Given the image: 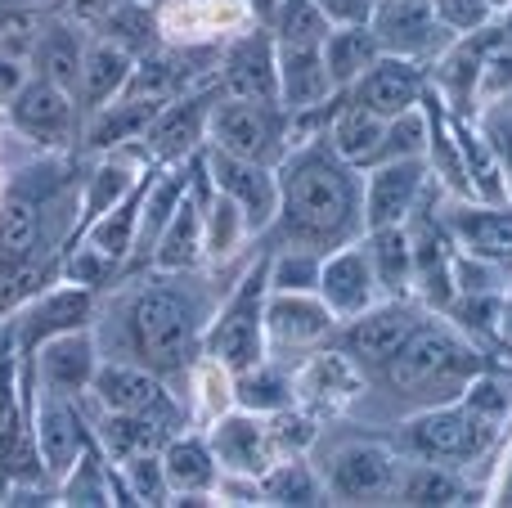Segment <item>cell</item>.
Returning a JSON list of instances; mask_svg holds the SVG:
<instances>
[{"label":"cell","mask_w":512,"mask_h":508,"mask_svg":"<svg viewBox=\"0 0 512 508\" xmlns=\"http://www.w3.org/2000/svg\"><path fill=\"white\" fill-rule=\"evenodd\" d=\"M477 95L481 99H499V95H512V41H499L486 50V63H481V81H477Z\"/></svg>","instance_id":"681fc988"},{"label":"cell","mask_w":512,"mask_h":508,"mask_svg":"<svg viewBox=\"0 0 512 508\" xmlns=\"http://www.w3.org/2000/svg\"><path fill=\"white\" fill-rule=\"evenodd\" d=\"M265 297H270V252L256 257V266L239 279L230 302L207 324V338H203L207 356L221 369H230L234 378L256 369L265 356Z\"/></svg>","instance_id":"277c9868"},{"label":"cell","mask_w":512,"mask_h":508,"mask_svg":"<svg viewBox=\"0 0 512 508\" xmlns=\"http://www.w3.org/2000/svg\"><path fill=\"white\" fill-rule=\"evenodd\" d=\"M261 500L265 504H324V482L310 473L301 459H283V464H270L261 477Z\"/></svg>","instance_id":"8d00e7d4"},{"label":"cell","mask_w":512,"mask_h":508,"mask_svg":"<svg viewBox=\"0 0 512 508\" xmlns=\"http://www.w3.org/2000/svg\"><path fill=\"white\" fill-rule=\"evenodd\" d=\"M463 495H468V486L459 482V473L445 464H432V459H423V464L414 468H400V486H396V504H463Z\"/></svg>","instance_id":"d590c367"},{"label":"cell","mask_w":512,"mask_h":508,"mask_svg":"<svg viewBox=\"0 0 512 508\" xmlns=\"http://www.w3.org/2000/svg\"><path fill=\"white\" fill-rule=\"evenodd\" d=\"M495 432L499 428L481 423L459 396V401H441L418 410L405 423V450L418 459H432V464H459V459H477L495 441Z\"/></svg>","instance_id":"52a82bcc"},{"label":"cell","mask_w":512,"mask_h":508,"mask_svg":"<svg viewBox=\"0 0 512 508\" xmlns=\"http://www.w3.org/2000/svg\"><path fill=\"white\" fill-rule=\"evenodd\" d=\"M477 131L481 140L490 144V153L499 158V167H512V95H499V99H486V108L477 113Z\"/></svg>","instance_id":"7dc6e473"},{"label":"cell","mask_w":512,"mask_h":508,"mask_svg":"<svg viewBox=\"0 0 512 508\" xmlns=\"http://www.w3.org/2000/svg\"><path fill=\"white\" fill-rule=\"evenodd\" d=\"M427 158V108H409V113L391 117L387 122V140H382V158Z\"/></svg>","instance_id":"f6af8a7d"},{"label":"cell","mask_w":512,"mask_h":508,"mask_svg":"<svg viewBox=\"0 0 512 508\" xmlns=\"http://www.w3.org/2000/svg\"><path fill=\"white\" fill-rule=\"evenodd\" d=\"M207 162L194 158V180H189L185 198L176 203V212H171V221L162 225L158 243H153V270H198V261L207 257Z\"/></svg>","instance_id":"9a60e30c"},{"label":"cell","mask_w":512,"mask_h":508,"mask_svg":"<svg viewBox=\"0 0 512 508\" xmlns=\"http://www.w3.org/2000/svg\"><path fill=\"white\" fill-rule=\"evenodd\" d=\"M149 180L144 176L140 185L131 189V194L122 198L117 207H108L104 216H95V221L86 225V243L95 252H104L113 266H126L135 252V239H140V212H144V194H149Z\"/></svg>","instance_id":"f1b7e54d"},{"label":"cell","mask_w":512,"mask_h":508,"mask_svg":"<svg viewBox=\"0 0 512 508\" xmlns=\"http://www.w3.org/2000/svg\"><path fill=\"white\" fill-rule=\"evenodd\" d=\"M41 243V198L9 194L0 203V266H32Z\"/></svg>","instance_id":"d6a6232c"},{"label":"cell","mask_w":512,"mask_h":508,"mask_svg":"<svg viewBox=\"0 0 512 508\" xmlns=\"http://www.w3.org/2000/svg\"><path fill=\"white\" fill-rule=\"evenodd\" d=\"M427 158H387L373 162L364 180V230L405 225L427 189Z\"/></svg>","instance_id":"2e32d148"},{"label":"cell","mask_w":512,"mask_h":508,"mask_svg":"<svg viewBox=\"0 0 512 508\" xmlns=\"http://www.w3.org/2000/svg\"><path fill=\"white\" fill-rule=\"evenodd\" d=\"M221 95L225 99H279V54L274 32L256 27L239 36L221 59Z\"/></svg>","instance_id":"7402d4cb"},{"label":"cell","mask_w":512,"mask_h":508,"mask_svg":"<svg viewBox=\"0 0 512 508\" xmlns=\"http://www.w3.org/2000/svg\"><path fill=\"white\" fill-rule=\"evenodd\" d=\"M113 261L104 257V252H95L86 243V248H77L72 252V261H68V284H81V288H104L108 279H113Z\"/></svg>","instance_id":"f907efd6"},{"label":"cell","mask_w":512,"mask_h":508,"mask_svg":"<svg viewBox=\"0 0 512 508\" xmlns=\"http://www.w3.org/2000/svg\"><path fill=\"white\" fill-rule=\"evenodd\" d=\"M288 108L279 99H216L212 126H207V144L234 158L261 162V167H279L288 158Z\"/></svg>","instance_id":"5b68a950"},{"label":"cell","mask_w":512,"mask_h":508,"mask_svg":"<svg viewBox=\"0 0 512 508\" xmlns=\"http://www.w3.org/2000/svg\"><path fill=\"white\" fill-rule=\"evenodd\" d=\"M135 185H140V180H135V171L126 167V162H104V167L90 176V185H86V225L95 221V216H104L108 207L122 203Z\"/></svg>","instance_id":"ee69618b"},{"label":"cell","mask_w":512,"mask_h":508,"mask_svg":"<svg viewBox=\"0 0 512 508\" xmlns=\"http://www.w3.org/2000/svg\"><path fill=\"white\" fill-rule=\"evenodd\" d=\"M427 95V72L418 59H400V54H378L360 77L346 86V99L378 117H400L409 108H418Z\"/></svg>","instance_id":"4fadbf2b"},{"label":"cell","mask_w":512,"mask_h":508,"mask_svg":"<svg viewBox=\"0 0 512 508\" xmlns=\"http://www.w3.org/2000/svg\"><path fill=\"white\" fill-rule=\"evenodd\" d=\"M427 315L418 311L409 297H387V302H373L364 315L337 324V351L346 356L351 369H364V374H378L409 338L423 324Z\"/></svg>","instance_id":"8992f818"},{"label":"cell","mask_w":512,"mask_h":508,"mask_svg":"<svg viewBox=\"0 0 512 508\" xmlns=\"http://www.w3.org/2000/svg\"><path fill=\"white\" fill-rule=\"evenodd\" d=\"M279 54V104L288 113L315 108L337 95L333 72L324 63V45H274Z\"/></svg>","instance_id":"d4e9b609"},{"label":"cell","mask_w":512,"mask_h":508,"mask_svg":"<svg viewBox=\"0 0 512 508\" xmlns=\"http://www.w3.org/2000/svg\"><path fill=\"white\" fill-rule=\"evenodd\" d=\"M90 396L99 401V410L113 414H144V419H158L167 428L180 423V405L171 401L167 378H158L153 369L135 365V360H108L95 369V383Z\"/></svg>","instance_id":"ba28073f"},{"label":"cell","mask_w":512,"mask_h":508,"mask_svg":"<svg viewBox=\"0 0 512 508\" xmlns=\"http://www.w3.org/2000/svg\"><path fill=\"white\" fill-rule=\"evenodd\" d=\"M337 315L328 311V302L319 293H279L270 288L265 297V342L274 347H319V342L337 338Z\"/></svg>","instance_id":"d6986e66"},{"label":"cell","mask_w":512,"mask_h":508,"mask_svg":"<svg viewBox=\"0 0 512 508\" xmlns=\"http://www.w3.org/2000/svg\"><path fill=\"white\" fill-rule=\"evenodd\" d=\"M378 54H382V45H378V36H373L369 23H342V27H333L324 41V63H328V72H333L337 90L351 86Z\"/></svg>","instance_id":"e575fe53"},{"label":"cell","mask_w":512,"mask_h":508,"mask_svg":"<svg viewBox=\"0 0 512 508\" xmlns=\"http://www.w3.org/2000/svg\"><path fill=\"white\" fill-rule=\"evenodd\" d=\"M32 432H36V450H41V464L50 473V482H63L68 468L95 446L86 419L77 410V396L41 392L32 405Z\"/></svg>","instance_id":"7c38bea8"},{"label":"cell","mask_w":512,"mask_h":508,"mask_svg":"<svg viewBox=\"0 0 512 508\" xmlns=\"http://www.w3.org/2000/svg\"><path fill=\"white\" fill-rule=\"evenodd\" d=\"M207 288L194 270H153L117 302V360L176 378L189 369L207 338Z\"/></svg>","instance_id":"7a4b0ae2"},{"label":"cell","mask_w":512,"mask_h":508,"mask_svg":"<svg viewBox=\"0 0 512 508\" xmlns=\"http://www.w3.org/2000/svg\"><path fill=\"white\" fill-rule=\"evenodd\" d=\"M288 392H292L288 378L270 374L265 365H256V369H248V374H239V401L248 405V410H256V414L288 410Z\"/></svg>","instance_id":"bcb514c9"},{"label":"cell","mask_w":512,"mask_h":508,"mask_svg":"<svg viewBox=\"0 0 512 508\" xmlns=\"http://www.w3.org/2000/svg\"><path fill=\"white\" fill-rule=\"evenodd\" d=\"M23 81H27V63L0 54V104H9V99L18 95V86H23Z\"/></svg>","instance_id":"f5cc1de1"},{"label":"cell","mask_w":512,"mask_h":508,"mask_svg":"<svg viewBox=\"0 0 512 508\" xmlns=\"http://www.w3.org/2000/svg\"><path fill=\"white\" fill-rule=\"evenodd\" d=\"M162 468H167L171 495H212L221 482V459L203 437H171L162 446Z\"/></svg>","instance_id":"f546056e"},{"label":"cell","mask_w":512,"mask_h":508,"mask_svg":"<svg viewBox=\"0 0 512 508\" xmlns=\"http://www.w3.org/2000/svg\"><path fill=\"white\" fill-rule=\"evenodd\" d=\"M369 27L378 36L382 54H400V59H432L454 41L441 27L432 0H373Z\"/></svg>","instance_id":"30bf717a"},{"label":"cell","mask_w":512,"mask_h":508,"mask_svg":"<svg viewBox=\"0 0 512 508\" xmlns=\"http://www.w3.org/2000/svg\"><path fill=\"white\" fill-rule=\"evenodd\" d=\"M328 144H333V153L342 162H351L355 171H369L373 162L382 158V140H387V117L369 113V108L351 104L346 99L342 108H337V117L328 122Z\"/></svg>","instance_id":"83f0119b"},{"label":"cell","mask_w":512,"mask_h":508,"mask_svg":"<svg viewBox=\"0 0 512 508\" xmlns=\"http://www.w3.org/2000/svg\"><path fill=\"white\" fill-rule=\"evenodd\" d=\"M5 108H9L14 131H23L32 144H68L72 126H77V113H81L72 90L54 86V81H41V77H27Z\"/></svg>","instance_id":"ac0fdd59"},{"label":"cell","mask_w":512,"mask_h":508,"mask_svg":"<svg viewBox=\"0 0 512 508\" xmlns=\"http://www.w3.org/2000/svg\"><path fill=\"white\" fill-rule=\"evenodd\" d=\"M270 32L274 45H324L333 23L315 0H279V9L270 14Z\"/></svg>","instance_id":"74e56055"},{"label":"cell","mask_w":512,"mask_h":508,"mask_svg":"<svg viewBox=\"0 0 512 508\" xmlns=\"http://www.w3.org/2000/svg\"><path fill=\"white\" fill-rule=\"evenodd\" d=\"M95 27H99V36L117 41L131 54H144L153 45V14L144 5H135V0H113V9Z\"/></svg>","instance_id":"ab89813d"},{"label":"cell","mask_w":512,"mask_h":508,"mask_svg":"<svg viewBox=\"0 0 512 508\" xmlns=\"http://www.w3.org/2000/svg\"><path fill=\"white\" fill-rule=\"evenodd\" d=\"M490 5H495L499 14H504V9H512V0H490Z\"/></svg>","instance_id":"9f6ffc18"},{"label":"cell","mask_w":512,"mask_h":508,"mask_svg":"<svg viewBox=\"0 0 512 508\" xmlns=\"http://www.w3.org/2000/svg\"><path fill=\"white\" fill-rule=\"evenodd\" d=\"M221 99V86L203 90V95H185V99H167L158 108L149 126V149L158 162H185L194 158V149L207 140V126H212V108Z\"/></svg>","instance_id":"44dd1931"},{"label":"cell","mask_w":512,"mask_h":508,"mask_svg":"<svg viewBox=\"0 0 512 508\" xmlns=\"http://www.w3.org/2000/svg\"><path fill=\"white\" fill-rule=\"evenodd\" d=\"M212 450L221 459V473L230 477H261L274 464V432L265 423V414H225L212 432Z\"/></svg>","instance_id":"603a6c76"},{"label":"cell","mask_w":512,"mask_h":508,"mask_svg":"<svg viewBox=\"0 0 512 508\" xmlns=\"http://www.w3.org/2000/svg\"><path fill=\"white\" fill-rule=\"evenodd\" d=\"M162 104H167V99L117 95L113 104H104V108H99V113H90V131H86V144H90V149H117V144L144 140Z\"/></svg>","instance_id":"1f68e13d"},{"label":"cell","mask_w":512,"mask_h":508,"mask_svg":"<svg viewBox=\"0 0 512 508\" xmlns=\"http://www.w3.org/2000/svg\"><path fill=\"white\" fill-rule=\"evenodd\" d=\"M319 297L328 302V311L337 315V320H355V315H364L373 302L382 297L378 288V275H373V261H369V248H364V234L351 243H342V248L324 252V266H319Z\"/></svg>","instance_id":"5bb4252c"},{"label":"cell","mask_w":512,"mask_h":508,"mask_svg":"<svg viewBox=\"0 0 512 508\" xmlns=\"http://www.w3.org/2000/svg\"><path fill=\"white\" fill-rule=\"evenodd\" d=\"M135 54L122 50L108 36H95L86 45V59H81V81H77V108L81 113H99L104 104H113L117 95H126V81H131Z\"/></svg>","instance_id":"4316f807"},{"label":"cell","mask_w":512,"mask_h":508,"mask_svg":"<svg viewBox=\"0 0 512 508\" xmlns=\"http://www.w3.org/2000/svg\"><path fill=\"white\" fill-rule=\"evenodd\" d=\"M203 216H207V257H230L234 243L252 234L248 221H243V212H239V203L225 198L216 185H212V194H207Z\"/></svg>","instance_id":"b9f144b4"},{"label":"cell","mask_w":512,"mask_h":508,"mask_svg":"<svg viewBox=\"0 0 512 508\" xmlns=\"http://www.w3.org/2000/svg\"><path fill=\"white\" fill-rule=\"evenodd\" d=\"M81 59H86V41H81V32H77V23H72V18H50V23L36 27L32 54H27L32 77L54 81V86H63V90H72V95H77Z\"/></svg>","instance_id":"484cf974"},{"label":"cell","mask_w":512,"mask_h":508,"mask_svg":"<svg viewBox=\"0 0 512 508\" xmlns=\"http://www.w3.org/2000/svg\"><path fill=\"white\" fill-rule=\"evenodd\" d=\"M499 27H504V41H512V9H504V18H499Z\"/></svg>","instance_id":"11a10c76"},{"label":"cell","mask_w":512,"mask_h":508,"mask_svg":"<svg viewBox=\"0 0 512 508\" xmlns=\"http://www.w3.org/2000/svg\"><path fill=\"white\" fill-rule=\"evenodd\" d=\"M95 288H81V284H68V288H50L45 297H36L32 306H23V315L14 320V333H18V347L23 351H36L45 338L54 333H72V329H86L90 311H95Z\"/></svg>","instance_id":"cb8c5ba5"},{"label":"cell","mask_w":512,"mask_h":508,"mask_svg":"<svg viewBox=\"0 0 512 508\" xmlns=\"http://www.w3.org/2000/svg\"><path fill=\"white\" fill-rule=\"evenodd\" d=\"M32 360V374L41 392H59V396H86L90 383H95V369H99V347L86 329H72V333H54L45 338L36 351H23Z\"/></svg>","instance_id":"e0dca14e"},{"label":"cell","mask_w":512,"mask_h":508,"mask_svg":"<svg viewBox=\"0 0 512 508\" xmlns=\"http://www.w3.org/2000/svg\"><path fill=\"white\" fill-rule=\"evenodd\" d=\"M481 374V351L472 342H463L450 324L423 320L414 329V338L373 374V383L396 401H409L418 410L441 401H459L463 387Z\"/></svg>","instance_id":"3957f363"},{"label":"cell","mask_w":512,"mask_h":508,"mask_svg":"<svg viewBox=\"0 0 512 508\" xmlns=\"http://www.w3.org/2000/svg\"><path fill=\"white\" fill-rule=\"evenodd\" d=\"M274 176H279V212L265 230L270 248L333 252L364 234L360 171L337 158L328 135L292 144Z\"/></svg>","instance_id":"6da1fadb"},{"label":"cell","mask_w":512,"mask_h":508,"mask_svg":"<svg viewBox=\"0 0 512 508\" xmlns=\"http://www.w3.org/2000/svg\"><path fill=\"white\" fill-rule=\"evenodd\" d=\"M117 468H122V504H167L171 482L167 468H162V450L122 459Z\"/></svg>","instance_id":"f35d334b"},{"label":"cell","mask_w":512,"mask_h":508,"mask_svg":"<svg viewBox=\"0 0 512 508\" xmlns=\"http://www.w3.org/2000/svg\"><path fill=\"white\" fill-rule=\"evenodd\" d=\"M445 230L468 257L495 261V266H512V203H454L445 207Z\"/></svg>","instance_id":"ffe728a7"},{"label":"cell","mask_w":512,"mask_h":508,"mask_svg":"<svg viewBox=\"0 0 512 508\" xmlns=\"http://www.w3.org/2000/svg\"><path fill=\"white\" fill-rule=\"evenodd\" d=\"M396 486H400L396 455L373 446V441L342 446L324 473V491L337 504H387V500H396Z\"/></svg>","instance_id":"9c48e42d"},{"label":"cell","mask_w":512,"mask_h":508,"mask_svg":"<svg viewBox=\"0 0 512 508\" xmlns=\"http://www.w3.org/2000/svg\"><path fill=\"white\" fill-rule=\"evenodd\" d=\"M324 252L310 248H270V288L279 293H315Z\"/></svg>","instance_id":"60d3db41"},{"label":"cell","mask_w":512,"mask_h":508,"mask_svg":"<svg viewBox=\"0 0 512 508\" xmlns=\"http://www.w3.org/2000/svg\"><path fill=\"white\" fill-rule=\"evenodd\" d=\"M319 9H324V18L333 27H342V23H369V14H373V0H315Z\"/></svg>","instance_id":"816d5d0a"},{"label":"cell","mask_w":512,"mask_h":508,"mask_svg":"<svg viewBox=\"0 0 512 508\" xmlns=\"http://www.w3.org/2000/svg\"><path fill=\"white\" fill-rule=\"evenodd\" d=\"M72 23H99V18L113 9V0H63Z\"/></svg>","instance_id":"db71d44e"},{"label":"cell","mask_w":512,"mask_h":508,"mask_svg":"<svg viewBox=\"0 0 512 508\" xmlns=\"http://www.w3.org/2000/svg\"><path fill=\"white\" fill-rule=\"evenodd\" d=\"M203 162H207V180H212L225 198H234V203H239L248 230L252 234L270 230L274 212H279V176H274V167H261V162H248V158H234V153H221V149H207Z\"/></svg>","instance_id":"8fae6325"},{"label":"cell","mask_w":512,"mask_h":508,"mask_svg":"<svg viewBox=\"0 0 512 508\" xmlns=\"http://www.w3.org/2000/svg\"><path fill=\"white\" fill-rule=\"evenodd\" d=\"M171 437H176V428H167V423H158V419H144V414L104 410V419H99V446H104L117 464L135 459V455H153V450H162Z\"/></svg>","instance_id":"836d02e7"},{"label":"cell","mask_w":512,"mask_h":508,"mask_svg":"<svg viewBox=\"0 0 512 508\" xmlns=\"http://www.w3.org/2000/svg\"><path fill=\"white\" fill-rule=\"evenodd\" d=\"M364 248H369L382 297L414 293V243H409V225H378V230H364Z\"/></svg>","instance_id":"4dcf8cb0"},{"label":"cell","mask_w":512,"mask_h":508,"mask_svg":"<svg viewBox=\"0 0 512 508\" xmlns=\"http://www.w3.org/2000/svg\"><path fill=\"white\" fill-rule=\"evenodd\" d=\"M59 500L63 504H117L113 500V486H108V468H104V459H99L95 446H90L86 455L68 468Z\"/></svg>","instance_id":"7bdbcfd3"},{"label":"cell","mask_w":512,"mask_h":508,"mask_svg":"<svg viewBox=\"0 0 512 508\" xmlns=\"http://www.w3.org/2000/svg\"><path fill=\"white\" fill-rule=\"evenodd\" d=\"M432 9L450 36H468V32L499 23V9L490 0H432Z\"/></svg>","instance_id":"c3c4849f"}]
</instances>
